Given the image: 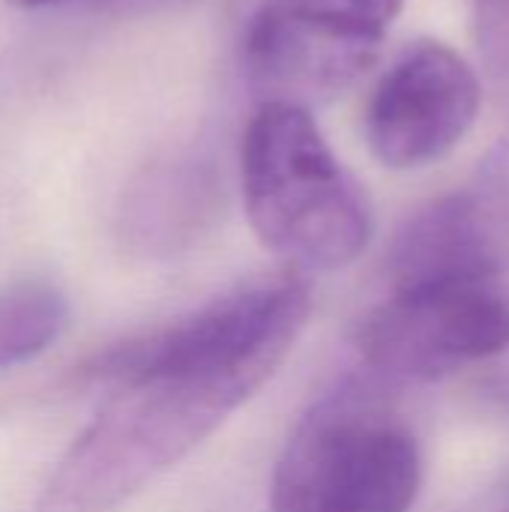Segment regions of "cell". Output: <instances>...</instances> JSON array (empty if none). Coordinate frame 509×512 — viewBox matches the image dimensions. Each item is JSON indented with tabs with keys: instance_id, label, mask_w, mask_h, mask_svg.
I'll list each match as a JSON object with an SVG mask.
<instances>
[{
	"instance_id": "obj_1",
	"label": "cell",
	"mask_w": 509,
	"mask_h": 512,
	"mask_svg": "<svg viewBox=\"0 0 509 512\" xmlns=\"http://www.w3.org/2000/svg\"><path fill=\"white\" fill-rule=\"evenodd\" d=\"M309 312V285L288 270L99 354L87 378L108 396L36 512H111L180 465L276 375Z\"/></svg>"
},
{
	"instance_id": "obj_2",
	"label": "cell",
	"mask_w": 509,
	"mask_h": 512,
	"mask_svg": "<svg viewBox=\"0 0 509 512\" xmlns=\"http://www.w3.org/2000/svg\"><path fill=\"white\" fill-rule=\"evenodd\" d=\"M240 186L255 237L294 273L342 270L372 240L363 186L303 105L255 108L240 141Z\"/></svg>"
},
{
	"instance_id": "obj_3",
	"label": "cell",
	"mask_w": 509,
	"mask_h": 512,
	"mask_svg": "<svg viewBox=\"0 0 509 512\" xmlns=\"http://www.w3.org/2000/svg\"><path fill=\"white\" fill-rule=\"evenodd\" d=\"M420 486V444L384 390L342 381L288 435L267 512H408Z\"/></svg>"
},
{
	"instance_id": "obj_4",
	"label": "cell",
	"mask_w": 509,
	"mask_h": 512,
	"mask_svg": "<svg viewBox=\"0 0 509 512\" xmlns=\"http://www.w3.org/2000/svg\"><path fill=\"white\" fill-rule=\"evenodd\" d=\"M402 0H261L243 63L261 102L312 111L354 87L378 60Z\"/></svg>"
},
{
	"instance_id": "obj_5",
	"label": "cell",
	"mask_w": 509,
	"mask_h": 512,
	"mask_svg": "<svg viewBox=\"0 0 509 512\" xmlns=\"http://www.w3.org/2000/svg\"><path fill=\"white\" fill-rule=\"evenodd\" d=\"M363 363L390 381H441L509 348L501 276L393 288L357 324Z\"/></svg>"
},
{
	"instance_id": "obj_6",
	"label": "cell",
	"mask_w": 509,
	"mask_h": 512,
	"mask_svg": "<svg viewBox=\"0 0 509 512\" xmlns=\"http://www.w3.org/2000/svg\"><path fill=\"white\" fill-rule=\"evenodd\" d=\"M480 105L477 69L444 42H417L378 78L363 120L366 144L396 171L432 165L462 144Z\"/></svg>"
},
{
	"instance_id": "obj_7",
	"label": "cell",
	"mask_w": 509,
	"mask_h": 512,
	"mask_svg": "<svg viewBox=\"0 0 509 512\" xmlns=\"http://www.w3.org/2000/svg\"><path fill=\"white\" fill-rule=\"evenodd\" d=\"M225 189L216 162L198 150H180L141 168L117 213L120 243L141 258L186 252L213 228Z\"/></svg>"
},
{
	"instance_id": "obj_8",
	"label": "cell",
	"mask_w": 509,
	"mask_h": 512,
	"mask_svg": "<svg viewBox=\"0 0 509 512\" xmlns=\"http://www.w3.org/2000/svg\"><path fill=\"white\" fill-rule=\"evenodd\" d=\"M509 243L489 225L468 192L417 210L396 234L387 258L393 288L501 276Z\"/></svg>"
},
{
	"instance_id": "obj_9",
	"label": "cell",
	"mask_w": 509,
	"mask_h": 512,
	"mask_svg": "<svg viewBox=\"0 0 509 512\" xmlns=\"http://www.w3.org/2000/svg\"><path fill=\"white\" fill-rule=\"evenodd\" d=\"M66 324V303L48 282H15L0 291V372L42 354Z\"/></svg>"
},
{
	"instance_id": "obj_10",
	"label": "cell",
	"mask_w": 509,
	"mask_h": 512,
	"mask_svg": "<svg viewBox=\"0 0 509 512\" xmlns=\"http://www.w3.org/2000/svg\"><path fill=\"white\" fill-rule=\"evenodd\" d=\"M471 33L486 81L509 96V0H474Z\"/></svg>"
},
{
	"instance_id": "obj_11",
	"label": "cell",
	"mask_w": 509,
	"mask_h": 512,
	"mask_svg": "<svg viewBox=\"0 0 509 512\" xmlns=\"http://www.w3.org/2000/svg\"><path fill=\"white\" fill-rule=\"evenodd\" d=\"M468 195L483 210L489 225L509 243V138H504L483 162Z\"/></svg>"
},
{
	"instance_id": "obj_12",
	"label": "cell",
	"mask_w": 509,
	"mask_h": 512,
	"mask_svg": "<svg viewBox=\"0 0 509 512\" xmlns=\"http://www.w3.org/2000/svg\"><path fill=\"white\" fill-rule=\"evenodd\" d=\"M483 399L498 417H504L509 423V372H501L483 384Z\"/></svg>"
},
{
	"instance_id": "obj_13",
	"label": "cell",
	"mask_w": 509,
	"mask_h": 512,
	"mask_svg": "<svg viewBox=\"0 0 509 512\" xmlns=\"http://www.w3.org/2000/svg\"><path fill=\"white\" fill-rule=\"evenodd\" d=\"M15 6H24V9H36V6H51V3H60V0H9ZM105 6H114V9H144V6H156V3H165V0H102Z\"/></svg>"
}]
</instances>
